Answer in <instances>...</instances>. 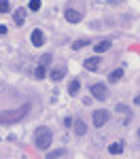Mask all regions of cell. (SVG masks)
Instances as JSON below:
<instances>
[{"instance_id":"6da1fadb","label":"cell","mask_w":140,"mask_h":159,"mask_svg":"<svg viewBox=\"0 0 140 159\" xmlns=\"http://www.w3.org/2000/svg\"><path fill=\"white\" fill-rule=\"evenodd\" d=\"M30 112V104H24L21 108H13V110H2L0 112V125H7V123H19L24 121Z\"/></svg>"},{"instance_id":"7a4b0ae2","label":"cell","mask_w":140,"mask_h":159,"mask_svg":"<svg viewBox=\"0 0 140 159\" xmlns=\"http://www.w3.org/2000/svg\"><path fill=\"white\" fill-rule=\"evenodd\" d=\"M51 140H53V134H51V129L47 125H40V127L34 129V144H36V148L47 151L51 147Z\"/></svg>"},{"instance_id":"3957f363","label":"cell","mask_w":140,"mask_h":159,"mask_svg":"<svg viewBox=\"0 0 140 159\" xmlns=\"http://www.w3.org/2000/svg\"><path fill=\"white\" fill-rule=\"evenodd\" d=\"M89 91H91V96L96 100H104L108 96V89H106L104 83H93V85H89Z\"/></svg>"},{"instance_id":"277c9868","label":"cell","mask_w":140,"mask_h":159,"mask_svg":"<svg viewBox=\"0 0 140 159\" xmlns=\"http://www.w3.org/2000/svg\"><path fill=\"white\" fill-rule=\"evenodd\" d=\"M91 119H93V125H96V127H102L104 123L111 119V112H108V110H104V108L93 110V117H91Z\"/></svg>"},{"instance_id":"5b68a950","label":"cell","mask_w":140,"mask_h":159,"mask_svg":"<svg viewBox=\"0 0 140 159\" xmlns=\"http://www.w3.org/2000/svg\"><path fill=\"white\" fill-rule=\"evenodd\" d=\"M64 17H66L68 24H81V19H83V15L79 11H75V9H66L64 11Z\"/></svg>"},{"instance_id":"8992f818","label":"cell","mask_w":140,"mask_h":159,"mask_svg":"<svg viewBox=\"0 0 140 159\" xmlns=\"http://www.w3.org/2000/svg\"><path fill=\"white\" fill-rule=\"evenodd\" d=\"M83 66L87 68L89 72H96V70H100V55H93V57H87V60L83 61Z\"/></svg>"},{"instance_id":"52a82bcc","label":"cell","mask_w":140,"mask_h":159,"mask_svg":"<svg viewBox=\"0 0 140 159\" xmlns=\"http://www.w3.org/2000/svg\"><path fill=\"white\" fill-rule=\"evenodd\" d=\"M30 40H32V45L34 47H43L45 45V34H43V30H32V34H30Z\"/></svg>"},{"instance_id":"ba28073f","label":"cell","mask_w":140,"mask_h":159,"mask_svg":"<svg viewBox=\"0 0 140 159\" xmlns=\"http://www.w3.org/2000/svg\"><path fill=\"white\" fill-rule=\"evenodd\" d=\"M72 127H75V134L76 136H85V134H87V125H85V121H83V119H75Z\"/></svg>"},{"instance_id":"9c48e42d","label":"cell","mask_w":140,"mask_h":159,"mask_svg":"<svg viewBox=\"0 0 140 159\" xmlns=\"http://www.w3.org/2000/svg\"><path fill=\"white\" fill-rule=\"evenodd\" d=\"M13 21H15V25H24V21H25V9H17V11H13Z\"/></svg>"},{"instance_id":"30bf717a","label":"cell","mask_w":140,"mask_h":159,"mask_svg":"<svg viewBox=\"0 0 140 159\" xmlns=\"http://www.w3.org/2000/svg\"><path fill=\"white\" fill-rule=\"evenodd\" d=\"M49 76H51V81H62L64 76H66V68H64V66H60V68H53Z\"/></svg>"},{"instance_id":"8fae6325","label":"cell","mask_w":140,"mask_h":159,"mask_svg":"<svg viewBox=\"0 0 140 159\" xmlns=\"http://www.w3.org/2000/svg\"><path fill=\"white\" fill-rule=\"evenodd\" d=\"M108 153H111V155H121V153H123V142H121V140H119V142H113V144L108 147Z\"/></svg>"},{"instance_id":"7c38bea8","label":"cell","mask_w":140,"mask_h":159,"mask_svg":"<svg viewBox=\"0 0 140 159\" xmlns=\"http://www.w3.org/2000/svg\"><path fill=\"white\" fill-rule=\"evenodd\" d=\"M111 49V40H102V43H98L96 47H93V51L100 55V53H104V51H108Z\"/></svg>"},{"instance_id":"4fadbf2b","label":"cell","mask_w":140,"mask_h":159,"mask_svg":"<svg viewBox=\"0 0 140 159\" xmlns=\"http://www.w3.org/2000/svg\"><path fill=\"white\" fill-rule=\"evenodd\" d=\"M89 43H91L89 38H79V40H75V43H72V51H79V49H83V47H87Z\"/></svg>"},{"instance_id":"5bb4252c","label":"cell","mask_w":140,"mask_h":159,"mask_svg":"<svg viewBox=\"0 0 140 159\" xmlns=\"http://www.w3.org/2000/svg\"><path fill=\"white\" fill-rule=\"evenodd\" d=\"M79 91H81V83H79V81L75 79V81H72V83L68 85V93H70V96H76Z\"/></svg>"},{"instance_id":"9a60e30c","label":"cell","mask_w":140,"mask_h":159,"mask_svg":"<svg viewBox=\"0 0 140 159\" xmlns=\"http://www.w3.org/2000/svg\"><path fill=\"white\" fill-rule=\"evenodd\" d=\"M121 76H123V68H117L115 72L108 74V81H111V83H117V81L121 79Z\"/></svg>"},{"instance_id":"2e32d148","label":"cell","mask_w":140,"mask_h":159,"mask_svg":"<svg viewBox=\"0 0 140 159\" xmlns=\"http://www.w3.org/2000/svg\"><path fill=\"white\" fill-rule=\"evenodd\" d=\"M64 155H66V148H55V151L47 153L45 157H47V159H53V157H64Z\"/></svg>"},{"instance_id":"e0dca14e","label":"cell","mask_w":140,"mask_h":159,"mask_svg":"<svg viewBox=\"0 0 140 159\" xmlns=\"http://www.w3.org/2000/svg\"><path fill=\"white\" fill-rule=\"evenodd\" d=\"M34 74H36V79H45V76H47V66L38 64V66H36V70H34Z\"/></svg>"},{"instance_id":"ac0fdd59","label":"cell","mask_w":140,"mask_h":159,"mask_svg":"<svg viewBox=\"0 0 140 159\" xmlns=\"http://www.w3.org/2000/svg\"><path fill=\"white\" fill-rule=\"evenodd\" d=\"M40 7H43L40 0H30V2H28V9H30V11H38Z\"/></svg>"},{"instance_id":"d6986e66","label":"cell","mask_w":140,"mask_h":159,"mask_svg":"<svg viewBox=\"0 0 140 159\" xmlns=\"http://www.w3.org/2000/svg\"><path fill=\"white\" fill-rule=\"evenodd\" d=\"M115 110H117V112H123V115H127V117L132 119V112H129V108H127V106H123V104H117V106H115Z\"/></svg>"},{"instance_id":"ffe728a7","label":"cell","mask_w":140,"mask_h":159,"mask_svg":"<svg viewBox=\"0 0 140 159\" xmlns=\"http://www.w3.org/2000/svg\"><path fill=\"white\" fill-rule=\"evenodd\" d=\"M11 9V4H9V0H0V13H7Z\"/></svg>"},{"instance_id":"44dd1931","label":"cell","mask_w":140,"mask_h":159,"mask_svg":"<svg viewBox=\"0 0 140 159\" xmlns=\"http://www.w3.org/2000/svg\"><path fill=\"white\" fill-rule=\"evenodd\" d=\"M40 64H43V66H49L51 64V53H45V55L40 57Z\"/></svg>"},{"instance_id":"7402d4cb","label":"cell","mask_w":140,"mask_h":159,"mask_svg":"<svg viewBox=\"0 0 140 159\" xmlns=\"http://www.w3.org/2000/svg\"><path fill=\"white\" fill-rule=\"evenodd\" d=\"M72 123H75V119H70V117H66V119H64V125H66V127H70Z\"/></svg>"},{"instance_id":"603a6c76","label":"cell","mask_w":140,"mask_h":159,"mask_svg":"<svg viewBox=\"0 0 140 159\" xmlns=\"http://www.w3.org/2000/svg\"><path fill=\"white\" fill-rule=\"evenodd\" d=\"M7 32H9V30H7V25H0V36H4Z\"/></svg>"},{"instance_id":"cb8c5ba5","label":"cell","mask_w":140,"mask_h":159,"mask_svg":"<svg viewBox=\"0 0 140 159\" xmlns=\"http://www.w3.org/2000/svg\"><path fill=\"white\" fill-rule=\"evenodd\" d=\"M134 102H136V104L140 106V96H136V98H134Z\"/></svg>"},{"instance_id":"d4e9b609","label":"cell","mask_w":140,"mask_h":159,"mask_svg":"<svg viewBox=\"0 0 140 159\" xmlns=\"http://www.w3.org/2000/svg\"><path fill=\"white\" fill-rule=\"evenodd\" d=\"M138 136H140V129H138Z\"/></svg>"}]
</instances>
